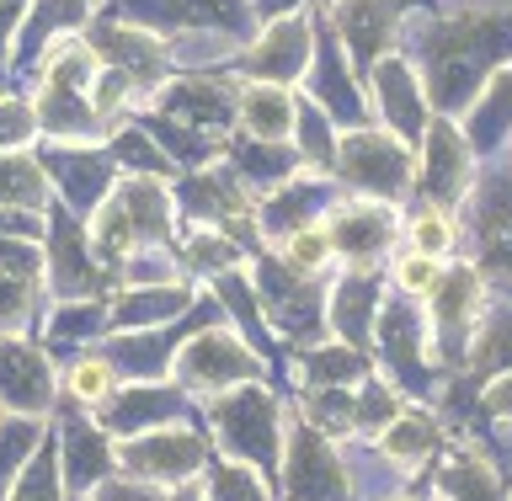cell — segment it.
I'll return each instance as SVG.
<instances>
[{
    "instance_id": "cell-31",
    "label": "cell",
    "mask_w": 512,
    "mask_h": 501,
    "mask_svg": "<svg viewBox=\"0 0 512 501\" xmlns=\"http://www.w3.org/2000/svg\"><path fill=\"white\" fill-rule=\"evenodd\" d=\"M406 235H411V251H422V256H443L448 246H454V214L448 208H438V203H427L422 214H416L411 224H406Z\"/></svg>"
},
{
    "instance_id": "cell-25",
    "label": "cell",
    "mask_w": 512,
    "mask_h": 501,
    "mask_svg": "<svg viewBox=\"0 0 512 501\" xmlns=\"http://www.w3.org/2000/svg\"><path fill=\"white\" fill-rule=\"evenodd\" d=\"M43 427L38 416H16V422H0V491H11V480L22 475V464L38 454Z\"/></svg>"
},
{
    "instance_id": "cell-6",
    "label": "cell",
    "mask_w": 512,
    "mask_h": 501,
    "mask_svg": "<svg viewBox=\"0 0 512 501\" xmlns=\"http://www.w3.org/2000/svg\"><path fill=\"white\" fill-rule=\"evenodd\" d=\"M331 246L342 251L347 267H368L374 272L384 262V251L395 246L400 224H395V208L384 198H352V203H336L331 208Z\"/></svg>"
},
{
    "instance_id": "cell-30",
    "label": "cell",
    "mask_w": 512,
    "mask_h": 501,
    "mask_svg": "<svg viewBox=\"0 0 512 501\" xmlns=\"http://www.w3.org/2000/svg\"><path fill=\"white\" fill-rule=\"evenodd\" d=\"M43 278H27V272L0 267V331H16L32 320V299H38Z\"/></svg>"
},
{
    "instance_id": "cell-28",
    "label": "cell",
    "mask_w": 512,
    "mask_h": 501,
    "mask_svg": "<svg viewBox=\"0 0 512 501\" xmlns=\"http://www.w3.org/2000/svg\"><path fill=\"white\" fill-rule=\"evenodd\" d=\"M384 443V459H400V464H416L432 454V422H416V416H395L390 427L379 432Z\"/></svg>"
},
{
    "instance_id": "cell-22",
    "label": "cell",
    "mask_w": 512,
    "mask_h": 501,
    "mask_svg": "<svg viewBox=\"0 0 512 501\" xmlns=\"http://www.w3.org/2000/svg\"><path fill=\"white\" fill-rule=\"evenodd\" d=\"M187 304H192V288L182 283H144L112 304V320L128 331H150V326H166V320H182Z\"/></svg>"
},
{
    "instance_id": "cell-12",
    "label": "cell",
    "mask_w": 512,
    "mask_h": 501,
    "mask_svg": "<svg viewBox=\"0 0 512 501\" xmlns=\"http://www.w3.org/2000/svg\"><path fill=\"white\" fill-rule=\"evenodd\" d=\"M288 501H347L342 454L310 422L288 432Z\"/></svg>"
},
{
    "instance_id": "cell-9",
    "label": "cell",
    "mask_w": 512,
    "mask_h": 501,
    "mask_svg": "<svg viewBox=\"0 0 512 501\" xmlns=\"http://www.w3.org/2000/svg\"><path fill=\"white\" fill-rule=\"evenodd\" d=\"M400 16H406V0H336L326 11V22L342 38L352 70H374L390 54V32Z\"/></svg>"
},
{
    "instance_id": "cell-3",
    "label": "cell",
    "mask_w": 512,
    "mask_h": 501,
    "mask_svg": "<svg viewBox=\"0 0 512 501\" xmlns=\"http://www.w3.org/2000/svg\"><path fill=\"white\" fill-rule=\"evenodd\" d=\"M176 379L198 395H230L235 384L262 379V358H251V347L235 331H198L176 352Z\"/></svg>"
},
{
    "instance_id": "cell-26",
    "label": "cell",
    "mask_w": 512,
    "mask_h": 501,
    "mask_svg": "<svg viewBox=\"0 0 512 501\" xmlns=\"http://www.w3.org/2000/svg\"><path fill=\"white\" fill-rule=\"evenodd\" d=\"M331 256H336V246H331L326 224H299L294 235H283V267H294L299 278H315Z\"/></svg>"
},
{
    "instance_id": "cell-4",
    "label": "cell",
    "mask_w": 512,
    "mask_h": 501,
    "mask_svg": "<svg viewBox=\"0 0 512 501\" xmlns=\"http://www.w3.org/2000/svg\"><path fill=\"white\" fill-rule=\"evenodd\" d=\"M43 171H48V187L64 198V208L80 219V214H96L112 187H118V160L112 150H86V144H54L48 139V150H38Z\"/></svg>"
},
{
    "instance_id": "cell-20",
    "label": "cell",
    "mask_w": 512,
    "mask_h": 501,
    "mask_svg": "<svg viewBox=\"0 0 512 501\" xmlns=\"http://www.w3.org/2000/svg\"><path fill=\"white\" fill-rule=\"evenodd\" d=\"M379 278L368 267H347V278L331 288V331L342 336L347 347H368L374 336V320H379Z\"/></svg>"
},
{
    "instance_id": "cell-38",
    "label": "cell",
    "mask_w": 512,
    "mask_h": 501,
    "mask_svg": "<svg viewBox=\"0 0 512 501\" xmlns=\"http://www.w3.org/2000/svg\"><path fill=\"white\" fill-rule=\"evenodd\" d=\"M486 406H491L496 416H512V379H502V384H496V390L486 395Z\"/></svg>"
},
{
    "instance_id": "cell-7",
    "label": "cell",
    "mask_w": 512,
    "mask_h": 501,
    "mask_svg": "<svg viewBox=\"0 0 512 501\" xmlns=\"http://www.w3.org/2000/svg\"><path fill=\"white\" fill-rule=\"evenodd\" d=\"M368 86H374V112H379V123L390 128L395 139H416V134H427V86H422V75H416V64L411 59H400V54H384L374 70H368Z\"/></svg>"
},
{
    "instance_id": "cell-15",
    "label": "cell",
    "mask_w": 512,
    "mask_h": 501,
    "mask_svg": "<svg viewBox=\"0 0 512 501\" xmlns=\"http://www.w3.org/2000/svg\"><path fill=\"white\" fill-rule=\"evenodd\" d=\"M176 411H182V390H176V384L139 379L134 390L107 395L102 406H96V422L107 432H118V438H139V432H150V427H166Z\"/></svg>"
},
{
    "instance_id": "cell-14",
    "label": "cell",
    "mask_w": 512,
    "mask_h": 501,
    "mask_svg": "<svg viewBox=\"0 0 512 501\" xmlns=\"http://www.w3.org/2000/svg\"><path fill=\"white\" fill-rule=\"evenodd\" d=\"M422 187H427V198L438 203V208L470 198V134H459L448 118H432V123H427Z\"/></svg>"
},
{
    "instance_id": "cell-5",
    "label": "cell",
    "mask_w": 512,
    "mask_h": 501,
    "mask_svg": "<svg viewBox=\"0 0 512 501\" xmlns=\"http://www.w3.org/2000/svg\"><path fill=\"white\" fill-rule=\"evenodd\" d=\"M315 59V27L304 11L272 16V22L256 32L251 48H240V70L251 80H272V86H294V80L310 70Z\"/></svg>"
},
{
    "instance_id": "cell-11",
    "label": "cell",
    "mask_w": 512,
    "mask_h": 501,
    "mask_svg": "<svg viewBox=\"0 0 512 501\" xmlns=\"http://www.w3.org/2000/svg\"><path fill=\"white\" fill-rule=\"evenodd\" d=\"M54 368L48 352H38L22 336H0V406L16 416H48L54 411Z\"/></svg>"
},
{
    "instance_id": "cell-23",
    "label": "cell",
    "mask_w": 512,
    "mask_h": 501,
    "mask_svg": "<svg viewBox=\"0 0 512 501\" xmlns=\"http://www.w3.org/2000/svg\"><path fill=\"white\" fill-rule=\"evenodd\" d=\"M64 475H59V454L48 443H38V454L22 464V475L11 480L6 501H64Z\"/></svg>"
},
{
    "instance_id": "cell-17",
    "label": "cell",
    "mask_w": 512,
    "mask_h": 501,
    "mask_svg": "<svg viewBox=\"0 0 512 501\" xmlns=\"http://www.w3.org/2000/svg\"><path fill=\"white\" fill-rule=\"evenodd\" d=\"M86 11V0H32L11 38V70H38V59L59 38H75V27H86Z\"/></svg>"
},
{
    "instance_id": "cell-29",
    "label": "cell",
    "mask_w": 512,
    "mask_h": 501,
    "mask_svg": "<svg viewBox=\"0 0 512 501\" xmlns=\"http://www.w3.org/2000/svg\"><path fill=\"white\" fill-rule=\"evenodd\" d=\"M38 139V107L32 96L0 91V150H27Z\"/></svg>"
},
{
    "instance_id": "cell-40",
    "label": "cell",
    "mask_w": 512,
    "mask_h": 501,
    "mask_svg": "<svg viewBox=\"0 0 512 501\" xmlns=\"http://www.w3.org/2000/svg\"><path fill=\"white\" fill-rule=\"evenodd\" d=\"M182 501H198V496H182Z\"/></svg>"
},
{
    "instance_id": "cell-37",
    "label": "cell",
    "mask_w": 512,
    "mask_h": 501,
    "mask_svg": "<svg viewBox=\"0 0 512 501\" xmlns=\"http://www.w3.org/2000/svg\"><path fill=\"white\" fill-rule=\"evenodd\" d=\"M0 235H27V240H38L43 224L32 219V214H6V208H0Z\"/></svg>"
},
{
    "instance_id": "cell-18",
    "label": "cell",
    "mask_w": 512,
    "mask_h": 501,
    "mask_svg": "<svg viewBox=\"0 0 512 501\" xmlns=\"http://www.w3.org/2000/svg\"><path fill=\"white\" fill-rule=\"evenodd\" d=\"M315 75H310V102H320L331 112V123H363V96L358 80H352V59H342V38L336 32H320L315 38Z\"/></svg>"
},
{
    "instance_id": "cell-33",
    "label": "cell",
    "mask_w": 512,
    "mask_h": 501,
    "mask_svg": "<svg viewBox=\"0 0 512 501\" xmlns=\"http://www.w3.org/2000/svg\"><path fill=\"white\" fill-rule=\"evenodd\" d=\"M443 491L454 496V501H502V486H496V475L480 459L454 464V470L443 475Z\"/></svg>"
},
{
    "instance_id": "cell-34",
    "label": "cell",
    "mask_w": 512,
    "mask_h": 501,
    "mask_svg": "<svg viewBox=\"0 0 512 501\" xmlns=\"http://www.w3.org/2000/svg\"><path fill=\"white\" fill-rule=\"evenodd\" d=\"M438 283H443V262H438V256L406 251V256L395 262V288H400V294H411V299H427Z\"/></svg>"
},
{
    "instance_id": "cell-8",
    "label": "cell",
    "mask_w": 512,
    "mask_h": 501,
    "mask_svg": "<svg viewBox=\"0 0 512 501\" xmlns=\"http://www.w3.org/2000/svg\"><path fill=\"white\" fill-rule=\"evenodd\" d=\"M43 272L54 283L59 299H91L102 272H96V251H91V235H86V219H75L70 208L48 214V256H43Z\"/></svg>"
},
{
    "instance_id": "cell-1",
    "label": "cell",
    "mask_w": 512,
    "mask_h": 501,
    "mask_svg": "<svg viewBox=\"0 0 512 501\" xmlns=\"http://www.w3.org/2000/svg\"><path fill=\"white\" fill-rule=\"evenodd\" d=\"M411 171H416L411 144L395 139L390 128H352V134H342L336 166H331V176H342L358 198H384V203H395L411 187Z\"/></svg>"
},
{
    "instance_id": "cell-27",
    "label": "cell",
    "mask_w": 512,
    "mask_h": 501,
    "mask_svg": "<svg viewBox=\"0 0 512 501\" xmlns=\"http://www.w3.org/2000/svg\"><path fill=\"white\" fill-rule=\"evenodd\" d=\"M187 262L198 272H214V278H224V272H235L240 262V246L224 230H214V224H203V230L187 235Z\"/></svg>"
},
{
    "instance_id": "cell-21",
    "label": "cell",
    "mask_w": 512,
    "mask_h": 501,
    "mask_svg": "<svg viewBox=\"0 0 512 501\" xmlns=\"http://www.w3.org/2000/svg\"><path fill=\"white\" fill-rule=\"evenodd\" d=\"M54 203V187H48V171L32 150H0V208H16V214H48Z\"/></svg>"
},
{
    "instance_id": "cell-10",
    "label": "cell",
    "mask_w": 512,
    "mask_h": 501,
    "mask_svg": "<svg viewBox=\"0 0 512 501\" xmlns=\"http://www.w3.org/2000/svg\"><path fill=\"white\" fill-rule=\"evenodd\" d=\"M208 459V443L187 427H150L123 448V470H134V480H192Z\"/></svg>"
},
{
    "instance_id": "cell-13",
    "label": "cell",
    "mask_w": 512,
    "mask_h": 501,
    "mask_svg": "<svg viewBox=\"0 0 512 501\" xmlns=\"http://www.w3.org/2000/svg\"><path fill=\"white\" fill-rule=\"evenodd\" d=\"M427 326H432V347H443V358H459L470 347V326L480 310V278L470 267H443V283L427 294Z\"/></svg>"
},
{
    "instance_id": "cell-36",
    "label": "cell",
    "mask_w": 512,
    "mask_h": 501,
    "mask_svg": "<svg viewBox=\"0 0 512 501\" xmlns=\"http://www.w3.org/2000/svg\"><path fill=\"white\" fill-rule=\"evenodd\" d=\"M27 6H32V0H0V48H11V38H16V27H22Z\"/></svg>"
},
{
    "instance_id": "cell-39",
    "label": "cell",
    "mask_w": 512,
    "mask_h": 501,
    "mask_svg": "<svg viewBox=\"0 0 512 501\" xmlns=\"http://www.w3.org/2000/svg\"><path fill=\"white\" fill-rule=\"evenodd\" d=\"M251 6H256V11H262L267 22H272V16H288V11H299V0H251Z\"/></svg>"
},
{
    "instance_id": "cell-2",
    "label": "cell",
    "mask_w": 512,
    "mask_h": 501,
    "mask_svg": "<svg viewBox=\"0 0 512 501\" xmlns=\"http://www.w3.org/2000/svg\"><path fill=\"white\" fill-rule=\"evenodd\" d=\"M214 422H219L224 454H235L240 464H251V470L262 464L267 475L278 470L283 432H278V406H272V395L262 390V384H251V390H235V395H219Z\"/></svg>"
},
{
    "instance_id": "cell-35",
    "label": "cell",
    "mask_w": 512,
    "mask_h": 501,
    "mask_svg": "<svg viewBox=\"0 0 512 501\" xmlns=\"http://www.w3.org/2000/svg\"><path fill=\"white\" fill-rule=\"evenodd\" d=\"M96 501H155V491H144V480H107V486H96Z\"/></svg>"
},
{
    "instance_id": "cell-24",
    "label": "cell",
    "mask_w": 512,
    "mask_h": 501,
    "mask_svg": "<svg viewBox=\"0 0 512 501\" xmlns=\"http://www.w3.org/2000/svg\"><path fill=\"white\" fill-rule=\"evenodd\" d=\"M64 390H70L75 406H102V400L118 390V368H112L107 352H91V358H75L70 363V379H64Z\"/></svg>"
},
{
    "instance_id": "cell-32",
    "label": "cell",
    "mask_w": 512,
    "mask_h": 501,
    "mask_svg": "<svg viewBox=\"0 0 512 501\" xmlns=\"http://www.w3.org/2000/svg\"><path fill=\"white\" fill-rule=\"evenodd\" d=\"M208 501H267V491L256 486V470L251 464H214V475H208V486H203Z\"/></svg>"
},
{
    "instance_id": "cell-19",
    "label": "cell",
    "mask_w": 512,
    "mask_h": 501,
    "mask_svg": "<svg viewBox=\"0 0 512 501\" xmlns=\"http://www.w3.org/2000/svg\"><path fill=\"white\" fill-rule=\"evenodd\" d=\"M294 112L299 96L272 80H246L235 91V128L246 139H294Z\"/></svg>"
},
{
    "instance_id": "cell-16",
    "label": "cell",
    "mask_w": 512,
    "mask_h": 501,
    "mask_svg": "<svg viewBox=\"0 0 512 501\" xmlns=\"http://www.w3.org/2000/svg\"><path fill=\"white\" fill-rule=\"evenodd\" d=\"M64 438H59V475L70 496H86L102 486V475L112 470V443L102 422H86V416L64 411Z\"/></svg>"
}]
</instances>
